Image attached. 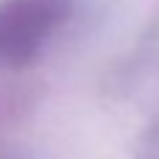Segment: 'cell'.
<instances>
[{
  "mask_svg": "<svg viewBox=\"0 0 159 159\" xmlns=\"http://www.w3.org/2000/svg\"><path fill=\"white\" fill-rule=\"evenodd\" d=\"M70 11L73 0H0V67L28 64Z\"/></svg>",
  "mask_w": 159,
  "mask_h": 159,
  "instance_id": "obj_1",
  "label": "cell"
}]
</instances>
